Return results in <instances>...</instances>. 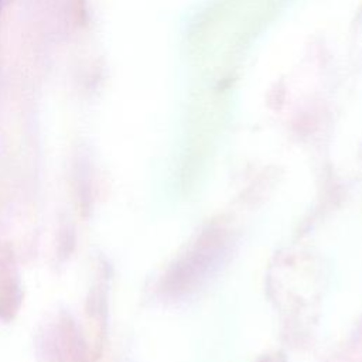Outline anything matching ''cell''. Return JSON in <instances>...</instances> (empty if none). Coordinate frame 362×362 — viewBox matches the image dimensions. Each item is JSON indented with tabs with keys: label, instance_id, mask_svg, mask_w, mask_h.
<instances>
[{
	"label": "cell",
	"instance_id": "1",
	"mask_svg": "<svg viewBox=\"0 0 362 362\" xmlns=\"http://www.w3.org/2000/svg\"><path fill=\"white\" fill-rule=\"evenodd\" d=\"M1 1H3V0H0V7H1Z\"/></svg>",
	"mask_w": 362,
	"mask_h": 362
}]
</instances>
